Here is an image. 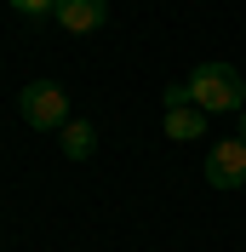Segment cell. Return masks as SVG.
<instances>
[{"label": "cell", "instance_id": "1", "mask_svg": "<svg viewBox=\"0 0 246 252\" xmlns=\"http://www.w3.org/2000/svg\"><path fill=\"white\" fill-rule=\"evenodd\" d=\"M189 103L206 109V115H241L246 109V86H241V75L229 63H200L189 75Z\"/></svg>", "mask_w": 246, "mask_h": 252}, {"label": "cell", "instance_id": "2", "mask_svg": "<svg viewBox=\"0 0 246 252\" xmlns=\"http://www.w3.org/2000/svg\"><path fill=\"white\" fill-rule=\"evenodd\" d=\"M17 109H23V121H29L34 132H63V126H69V97H63L58 80H34V86H23Z\"/></svg>", "mask_w": 246, "mask_h": 252}, {"label": "cell", "instance_id": "3", "mask_svg": "<svg viewBox=\"0 0 246 252\" xmlns=\"http://www.w3.org/2000/svg\"><path fill=\"white\" fill-rule=\"evenodd\" d=\"M206 184L212 189H241L246 184V143L241 138L212 143V155H206Z\"/></svg>", "mask_w": 246, "mask_h": 252}, {"label": "cell", "instance_id": "4", "mask_svg": "<svg viewBox=\"0 0 246 252\" xmlns=\"http://www.w3.org/2000/svg\"><path fill=\"white\" fill-rule=\"evenodd\" d=\"M52 17H58L69 34H92L97 23H103V0H58Z\"/></svg>", "mask_w": 246, "mask_h": 252}, {"label": "cell", "instance_id": "5", "mask_svg": "<svg viewBox=\"0 0 246 252\" xmlns=\"http://www.w3.org/2000/svg\"><path fill=\"white\" fill-rule=\"evenodd\" d=\"M206 121H212L206 109H195V103H178V109H166V138H172V143H195L200 132H206Z\"/></svg>", "mask_w": 246, "mask_h": 252}, {"label": "cell", "instance_id": "6", "mask_svg": "<svg viewBox=\"0 0 246 252\" xmlns=\"http://www.w3.org/2000/svg\"><path fill=\"white\" fill-rule=\"evenodd\" d=\"M63 155H69V160H86V155H92V126H86V121H69V126H63Z\"/></svg>", "mask_w": 246, "mask_h": 252}, {"label": "cell", "instance_id": "7", "mask_svg": "<svg viewBox=\"0 0 246 252\" xmlns=\"http://www.w3.org/2000/svg\"><path fill=\"white\" fill-rule=\"evenodd\" d=\"M17 12H29V17H52V6H58V0H12Z\"/></svg>", "mask_w": 246, "mask_h": 252}, {"label": "cell", "instance_id": "8", "mask_svg": "<svg viewBox=\"0 0 246 252\" xmlns=\"http://www.w3.org/2000/svg\"><path fill=\"white\" fill-rule=\"evenodd\" d=\"M241 143H246V109H241Z\"/></svg>", "mask_w": 246, "mask_h": 252}]
</instances>
